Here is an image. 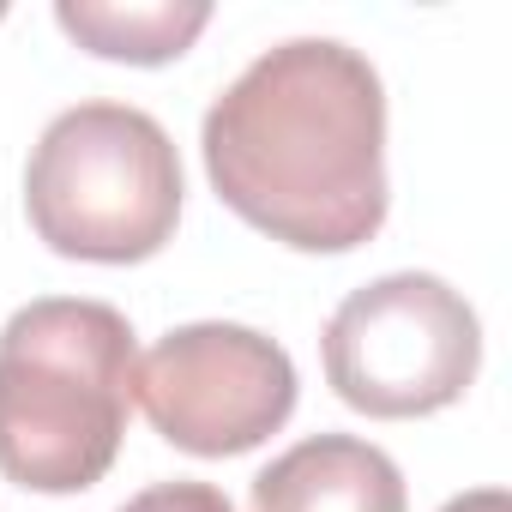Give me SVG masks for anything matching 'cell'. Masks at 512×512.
I'll return each instance as SVG.
<instances>
[{
    "instance_id": "obj_1",
    "label": "cell",
    "mask_w": 512,
    "mask_h": 512,
    "mask_svg": "<svg viewBox=\"0 0 512 512\" xmlns=\"http://www.w3.org/2000/svg\"><path fill=\"white\" fill-rule=\"evenodd\" d=\"M211 193L296 253H350L386 223V85L332 37L253 61L199 127Z\"/></svg>"
},
{
    "instance_id": "obj_2",
    "label": "cell",
    "mask_w": 512,
    "mask_h": 512,
    "mask_svg": "<svg viewBox=\"0 0 512 512\" xmlns=\"http://www.w3.org/2000/svg\"><path fill=\"white\" fill-rule=\"evenodd\" d=\"M133 326L91 296H43L0 326V476L85 494L109 476L133 410Z\"/></svg>"
},
{
    "instance_id": "obj_3",
    "label": "cell",
    "mask_w": 512,
    "mask_h": 512,
    "mask_svg": "<svg viewBox=\"0 0 512 512\" xmlns=\"http://www.w3.org/2000/svg\"><path fill=\"white\" fill-rule=\"evenodd\" d=\"M25 217L61 260L139 266L181 223V157L133 103L61 109L25 163Z\"/></svg>"
},
{
    "instance_id": "obj_4",
    "label": "cell",
    "mask_w": 512,
    "mask_h": 512,
    "mask_svg": "<svg viewBox=\"0 0 512 512\" xmlns=\"http://www.w3.org/2000/svg\"><path fill=\"white\" fill-rule=\"evenodd\" d=\"M326 386L380 422L458 404L482 368L476 308L434 272H386L338 302L320 338Z\"/></svg>"
},
{
    "instance_id": "obj_5",
    "label": "cell",
    "mask_w": 512,
    "mask_h": 512,
    "mask_svg": "<svg viewBox=\"0 0 512 512\" xmlns=\"http://www.w3.org/2000/svg\"><path fill=\"white\" fill-rule=\"evenodd\" d=\"M133 398L169 446L193 458H241L290 422L296 362L253 326L199 320L151 344L133 374Z\"/></svg>"
},
{
    "instance_id": "obj_6",
    "label": "cell",
    "mask_w": 512,
    "mask_h": 512,
    "mask_svg": "<svg viewBox=\"0 0 512 512\" xmlns=\"http://www.w3.org/2000/svg\"><path fill=\"white\" fill-rule=\"evenodd\" d=\"M253 512H410V494L374 440L314 434L253 476Z\"/></svg>"
},
{
    "instance_id": "obj_7",
    "label": "cell",
    "mask_w": 512,
    "mask_h": 512,
    "mask_svg": "<svg viewBox=\"0 0 512 512\" xmlns=\"http://www.w3.org/2000/svg\"><path fill=\"white\" fill-rule=\"evenodd\" d=\"M55 25L97 61L163 67L199 43L211 7L205 0H61Z\"/></svg>"
},
{
    "instance_id": "obj_8",
    "label": "cell",
    "mask_w": 512,
    "mask_h": 512,
    "mask_svg": "<svg viewBox=\"0 0 512 512\" xmlns=\"http://www.w3.org/2000/svg\"><path fill=\"white\" fill-rule=\"evenodd\" d=\"M121 512H235V506H229V494L211 488V482H157V488L133 494Z\"/></svg>"
},
{
    "instance_id": "obj_9",
    "label": "cell",
    "mask_w": 512,
    "mask_h": 512,
    "mask_svg": "<svg viewBox=\"0 0 512 512\" xmlns=\"http://www.w3.org/2000/svg\"><path fill=\"white\" fill-rule=\"evenodd\" d=\"M440 512H512V500H506V488H464Z\"/></svg>"
},
{
    "instance_id": "obj_10",
    "label": "cell",
    "mask_w": 512,
    "mask_h": 512,
    "mask_svg": "<svg viewBox=\"0 0 512 512\" xmlns=\"http://www.w3.org/2000/svg\"><path fill=\"white\" fill-rule=\"evenodd\" d=\"M0 19H7V7H0Z\"/></svg>"
}]
</instances>
